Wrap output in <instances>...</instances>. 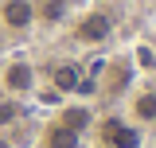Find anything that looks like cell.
<instances>
[{"label": "cell", "instance_id": "cell-1", "mask_svg": "<svg viewBox=\"0 0 156 148\" xmlns=\"http://www.w3.org/2000/svg\"><path fill=\"white\" fill-rule=\"evenodd\" d=\"M94 136H98V148H140L144 144L140 125L121 117V113H105L101 121H94Z\"/></svg>", "mask_w": 156, "mask_h": 148}, {"label": "cell", "instance_id": "cell-2", "mask_svg": "<svg viewBox=\"0 0 156 148\" xmlns=\"http://www.w3.org/2000/svg\"><path fill=\"white\" fill-rule=\"evenodd\" d=\"M109 35H113V16L105 8H90L74 19V43L82 47H101Z\"/></svg>", "mask_w": 156, "mask_h": 148}, {"label": "cell", "instance_id": "cell-3", "mask_svg": "<svg viewBox=\"0 0 156 148\" xmlns=\"http://www.w3.org/2000/svg\"><path fill=\"white\" fill-rule=\"evenodd\" d=\"M0 86L8 90V97H23V93H31V90H35V66L23 62V58L8 62L4 74H0Z\"/></svg>", "mask_w": 156, "mask_h": 148}, {"label": "cell", "instance_id": "cell-4", "mask_svg": "<svg viewBox=\"0 0 156 148\" xmlns=\"http://www.w3.org/2000/svg\"><path fill=\"white\" fill-rule=\"evenodd\" d=\"M0 23L8 31L35 27V0H0Z\"/></svg>", "mask_w": 156, "mask_h": 148}, {"label": "cell", "instance_id": "cell-5", "mask_svg": "<svg viewBox=\"0 0 156 148\" xmlns=\"http://www.w3.org/2000/svg\"><path fill=\"white\" fill-rule=\"evenodd\" d=\"M39 148H86V136L66 129V125H58V121H51L43 129V136H39Z\"/></svg>", "mask_w": 156, "mask_h": 148}, {"label": "cell", "instance_id": "cell-6", "mask_svg": "<svg viewBox=\"0 0 156 148\" xmlns=\"http://www.w3.org/2000/svg\"><path fill=\"white\" fill-rule=\"evenodd\" d=\"M55 121H58V125H66V129H74V132H82V136H86V132L94 129V109H90V105H62Z\"/></svg>", "mask_w": 156, "mask_h": 148}, {"label": "cell", "instance_id": "cell-7", "mask_svg": "<svg viewBox=\"0 0 156 148\" xmlns=\"http://www.w3.org/2000/svg\"><path fill=\"white\" fill-rule=\"evenodd\" d=\"M70 16V0H35V23L43 27H55Z\"/></svg>", "mask_w": 156, "mask_h": 148}, {"label": "cell", "instance_id": "cell-8", "mask_svg": "<svg viewBox=\"0 0 156 148\" xmlns=\"http://www.w3.org/2000/svg\"><path fill=\"white\" fill-rule=\"evenodd\" d=\"M129 121H136V125H156V90H140L129 101Z\"/></svg>", "mask_w": 156, "mask_h": 148}, {"label": "cell", "instance_id": "cell-9", "mask_svg": "<svg viewBox=\"0 0 156 148\" xmlns=\"http://www.w3.org/2000/svg\"><path fill=\"white\" fill-rule=\"evenodd\" d=\"M78 82H82V74H78L74 62H58L55 70H51V86H55L58 93H74Z\"/></svg>", "mask_w": 156, "mask_h": 148}, {"label": "cell", "instance_id": "cell-10", "mask_svg": "<svg viewBox=\"0 0 156 148\" xmlns=\"http://www.w3.org/2000/svg\"><path fill=\"white\" fill-rule=\"evenodd\" d=\"M109 86H105V97H117V93L125 90V86H129V66H125V62H113V66H109Z\"/></svg>", "mask_w": 156, "mask_h": 148}, {"label": "cell", "instance_id": "cell-11", "mask_svg": "<svg viewBox=\"0 0 156 148\" xmlns=\"http://www.w3.org/2000/svg\"><path fill=\"white\" fill-rule=\"evenodd\" d=\"M20 117H23V105H20L16 97H4V101H0V129H8V125H16Z\"/></svg>", "mask_w": 156, "mask_h": 148}]
</instances>
